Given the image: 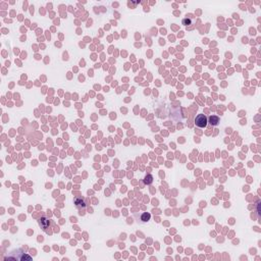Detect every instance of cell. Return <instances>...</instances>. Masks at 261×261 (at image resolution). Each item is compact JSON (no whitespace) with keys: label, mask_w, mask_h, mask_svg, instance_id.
I'll return each mask as SVG.
<instances>
[{"label":"cell","mask_w":261,"mask_h":261,"mask_svg":"<svg viewBox=\"0 0 261 261\" xmlns=\"http://www.w3.org/2000/svg\"><path fill=\"white\" fill-rule=\"evenodd\" d=\"M183 25H185V26L191 25V20H188V19H184V20H183Z\"/></svg>","instance_id":"obj_6"},{"label":"cell","mask_w":261,"mask_h":261,"mask_svg":"<svg viewBox=\"0 0 261 261\" xmlns=\"http://www.w3.org/2000/svg\"><path fill=\"white\" fill-rule=\"evenodd\" d=\"M150 217H151L150 213H148V212H144V213L142 214V216H141V220H142V221H144V222H146V221H148V220L150 219Z\"/></svg>","instance_id":"obj_4"},{"label":"cell","mask_w":261,"mask_h":261,"mask_svg":"<svg viewBox=\"0 0 261 261\" xmlns=\"http://www.w3.org/2000/svg\"><path fill=\"white\" fill-rule=\"evenodd\" d=\"M74 204L78 208H81V207H85V204H84V201L82 198H76L74 200Z\"/></svg>","instance_id":"obj_3"},{"label":"cell","mask_w":261,"mask_h":261,"mask_svg":"<svg viewBox=\"0 0 261 261\" xmlns=\"http://www.w3.org/2000/svg\"><path fill=\"white\" fill-rule=\"evenodd\" d=\"M209 124L211 125H217L219 124V117L216 115H211L209 116Z\"/></svg>","instance_id":"obj_2"},{"label":"cell","mask_w":261,"mask_h":261,"mask_svg":"<svg viewBox=\"0 0 261 261\" xmlns=\"http://www.w3.org/2000/svg\"><path fill=\"white\" fill-rule=\"evenodd\" d=\"M208 118L206 117L205 114H198L195 118V125L199 127H205L208 123Z\"/></svg>","instance_id":"obj_1"},{"label":"cell","mask_w":261,"mask_h":261,"mask_svg":"<svg viewBox=\"0 0 261 261\" xmlns=\"http://www.w3.org/2000/svg\"><path fill=\"white\" fill-rule=\"evenodd\" d=\"M45 222H46V219H45V218H43V219H41V220H40V224H41V223L43 224V228H44V230H45V229H46V227H47V225H48V224H45Z\"/></svg>","instance_id":"obj_7"},{"label":"cell","mask_w":261,"mask_h":261,"mask_svg":"<svg viewBox=\"0 0 261 261\" xmlns=\"http://www.w3.org/2000/svg\"><path fill=\"white\" fill-rule=\"evenodd\" d=\"M144 182H145V184H147V185L152 184V182H153V177H152L151 175H147L146 177H145V178H144Z\"/></svg>","instance_id":"obj_5"}]
</instances>
